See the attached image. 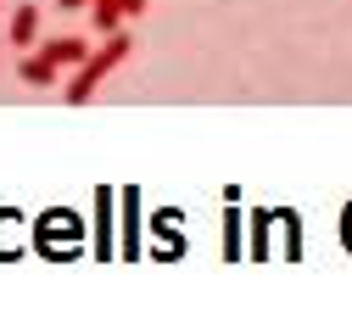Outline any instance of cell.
Masks as SVG:
<instances>
[{"mask_svg": "<svg viewBox=\"0 0 352 313\" xmlns=\"http://www.w3.org/2000/svg\"><path fill=\"white\" fill-rule=\"evenodd\" d=\"M129 51H135V39H129L123 28H118V34H107V45H101L96 56H84V62H78V73L67 78V101H73V107H84V101L96 96V84H101L112 67H123V62H129Z\"/></svg>", "mask_w": 352, "mask_h": 313, "instance_id": "obj_1", "label": "cell"}, {"mask_svg": "<svg viewBox=\"0 0 352 313\" xmlns=\"http://www.w3.org/2000/svg\"><path fill=\"white\" fill-rule=\"evenodd\" d=\"M6 39L17 45V51H28V45L39 39V6H17V12H12V28H6Z\"/></svg>", "mask_w": 352, "mask_h": 313, "instance_id": "obj_2", "label": "cell"}, {"mask_svg": "<svg viewBox=\"0 0 352 313\" xmlns=\"http://www.w3.org/2000/svg\"><path fill=\"white\" fill-rule=\"evenodd\" d=\"M45 56H51L56 67H78L84 56H90V45L73 39V34H62V39H45Z\"/></svg>", "mask_w": 352, "mask_h": 313, "instance_id": "obj_3", "label": "cell"}, {"mask_svg": "<svg viewBox=\"0 0 352 313\" xmlns=\"http://www.w3.org/2000/svg\"><path fill=\"white\" fill-rule=\"evenodd\" d=\"M17 73H23V84L45 89V84H56V73H62V67H56V62H51L45 51H34V56H23V67H17Z\"/></svg>", "mask_w": 352, "mask_h": 313, "instance_id": "obj_4", "label": "cell"}, {"mask_svg": "<svg viewBox=\"0 0 352 313\" xmlns=\"http://www.w3.org/2000/svg\"><path fill=\"white\" fill-rule=\"evenodd\" d=\"M90 23H96V34H118V28H123V12H118V0H96Z\"/></svg>", "mask_w": 352, "mask_h": 313, "instance_id": "obj_5", "label": "cell"}, {"mask_svg": "<svg viewBox=\"0 0 352 313\" xmlns=\"http://www.w3.org/2000/svg\"><path fill=\"white\" fill-rule=\"evenodd\" d=\"M118 12H123V23H135V17L146 12V0H118Z\"/></svg>", "mask_w": 352, "mask_h": 313, "instance_id": "obj_6", "label": "cell"}, {"mask_svg": "<svg viewBox=\"0 0 352 313\" xmlns=\"http://www.w3.org/2000/svg\"><path fill=\"white\" fill-rule=\"evenodd\" d=\"M56 6H67V12H78V6H96V0H56Z\"/></svg>", "mask_w": 352, "mask_h": 313, "instance_id": "obj_7", "label": "cell"}]
</instances>
